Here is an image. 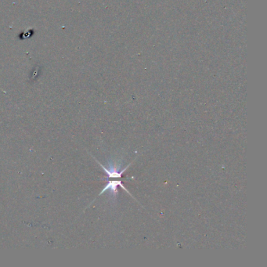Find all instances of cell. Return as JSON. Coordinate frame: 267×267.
Here are the masks:
<instances>
[{"mask_svg":"<svg viewBox=\"0 0 267 267\" xmlns=\"http://www.w3.org/2000/svg\"><path fill=\"white\" fill-rule=\"evenodd\" d=\"M96 162L98 163L100 165V167L103 168V169L105 171V172H106V174L108 175V178H111V179H121V175L122 174L124 173V172L127 169V168L131 165L132 163H130L129 164H128L127 166H126L125 168H123V169H121V171L118 170L119 168H117L116 166H113V165H110V167H109V168H107L105 166H103V164H101L99 161H98L97 160Z\"/></svg>","mask_w":267,"mask_h":267,"instance_id":"cell-1","label":"cell"},{"mask_svg":"<svg viewBox=\"0 0 267 267\" xmlns=\"http://www.w3.org/2000/svg\"><path fill=\"white\" fill-rule=\"evenodd\" d=\"M118 186L121 187L126 193H127V194H129L130 196H132L131 194H130L127 189H126V188L124 187V185H123V183L121 182V180H111V181H109L108 183L106 185V187H105L103 189V190L100 192V195H101L102 194H103V193L106 192L107 190H109L110 192H111V194H113L114 195H116L117 194V193H118Z\"/></svg>","mask_w":267,"mask_h":267,"instance_id":"cell-2","label":"cell"}]
</instances>
